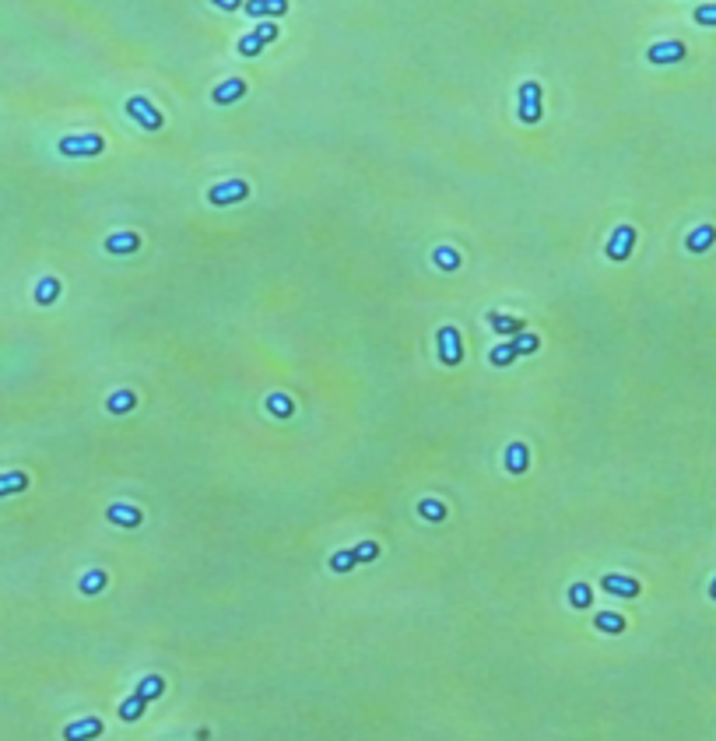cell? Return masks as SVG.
<instances>
[{"label":"cell","instance_id":"30bf717a","mask_svg":"<svg viewBox=\"0 0 716 741\" xmlns=\"http://www.w3.org/2000/svg\"><path fill=\"white\" fill-rule=\"evenodd\" d=\"M106 517H109V524H116V527H137V524L144 520V513H141L137 506H126V502H113V506L106 509Z\"/></svg>","mask_w":716,"mask_h":741},{"label":"cell","instance_id":"ffe728a7","mask_svg":"<svg viewBox=\"0 0 716 741\" xmlns=\"http://www.w3.org/2000/svg\"><path fill=\"white\" fill-rule=\"evenodd\" d=\"M25 489H29V474L25 471L0 474V495H14V492H25Z\"/></svg>","mask_w":716,"mask_h":741},{"label":"cell","instance_id":"f546056e","mask_svg":"<svg viewBox=\"0 0 716 741\" xmlns=\"http://www.w3.org/2000/svg\"><path fill=\"white\" fill-rule=\"evenodd\" d=\"M351 552H355L358 566H365V562H376V559H379V544H376V541H362V544H355Z\"/></svg>","mask_w":716,"mask_h":741},{"label":"cell","instance_id":"9a60e30c","mask_svg":"<svg viewBox=\"0 0 716 741\" xmlns=\"http://www.w3.org/2000/svg\"><path fill=\"white\" fill-rule=\"evenodd\" d=\"M716 243V229L713 225H699L695 232H688V239H685V247L692 249V253H706V249Z\"/></svg>","mask_w":716,"mask_h":741},{"label":"cell","instance_id":"836d02e7","mask_svg":"<svg viewBox=\"0 0 716 741\" xmlns=\"http://www.w3.org/2000/svg\"><path fill=\"white\" fill-rule=\"evenodd\" d=\"M695 21H699V25H716V4L695 7Z\"/></svg>","mask_w":716,"mask_h":741},{"label":"cell","instance_id":"4dcf8cb0","mask_svg":"<svg viewBox=\"0 0 716 741\" xmlns=\"http://www.w3.org/2000/svg\"><path fill=\"white\" fill-rule=\"evenodd\" d=\"M260 49H263V42H260V36H256V32H246V36L239 39V53H243L246 60L260 56Z\"/></svg>","mask_w":716,"mask_h":741},{"label":"cell","instance_id":"5bb4252c","mask_svg":"<svg viewBox=\"0 0 716 741\" xmlns=\"http://www.w3.org/2000/svg\"><path fill=\"white\" fill-rule=\"evenodd\" d=\"M137 247H141V236H137V232H116V236L106 239V253H113V257L137 253Z\"/></svg>","mask_w":716,"mask_h":741},{"label":"cell","instance_id":"7c38bea8","mask_svg":"<svg viewBox=\"0 0 716 741\" xmlns=\"http://www.w3.org/2000/svg\"><path fill=\"white\" fill-rule=\"evenodd\" d=\"M243 7L250 18H278L288 11V0H246Z\"/></svg>","mask_w":716,"mask_h":741},{"label":"cell","instance_id":"7402d4cb","mask_svg":"<svg viewBox=\"0 0 716 741\" xmlns=\"http://www.w3.org/2000/svg\"><path fill=\"white\" fill-rule=\"evenodd\" d=\"M488 327L499 330V334H520L523 320L520 317H503V313H488Z\"/></svg>","mask_w":716,"mask_h":741},{"label":"cell","instance_id":"8fae6325","mask_svg":"<svg viewBox=\"0 0 716 741\" xmlns=\"http://www.w3.org/2000/svg\"><path fill=\"white\" fill-rule=\"evenodd\" d=\"M600 587H604L607 594H615V597H639V580H632V577H615V573H607V577L600 580Z\"/></svg>","mask_w":716,"mask_h":741},{"label":"cell","instance_id":"7a4b0ae2","mask_svg":"<svg viewBox=\"0 0 716 741\" xmlns=\"http://www.w3.org/2000/svg\"><path fill=\"white\" fill-rule=\"evenodd\" d=\"M250 197V183L246 179H228V183H218L208 190V201L214 207H228V204H239Z\"/></svg>","mask_w":716,"mask_h":741},{"label":"cell","instance_id":"e575fe53","mask_svg":"<svg viewBox=\"0 0 716 741\" xmlns=\"http://www.w3.org/2000/svg\"><path fill=\"white\" fill-rule=\"evenodd\" d=\"M211 4H218L221 11H239L243 7V0H211Z\"/></svg>","mask_w":716,"mask_h":741},{"label":"cell","instance_id":"9c48e42d","mask_svg":"<svg viewBox=\"0 0 716 741\" xmlns=\"http://www.w3.org/2000/svg\"><path fill=\"white\" fill-rule=\"evenodd\" d=\"M246 95V81L243 78H228V81H221L214 91H211V99L218 102V106H232V102H239Z\"/></svg>","mask_w":716,"mask_h":741},{"label":"cell","instance_id":"3957f363","mask_svg":"<svg viewBox=\"0 0 716 741\" xmlns=\"http://www.w3.org/2000/svg\"><path fill=\"white\" fill-rule=\"evenodd\" d=\"M520 120L523 124H541V84L523 81L520 84Z\"/></svg>","mask_w":716,"mask_h":741},{"label":"cell","instance_id":"d6a6232c","mask_svg":"<svg viewBox=\"0 0 716 741\" xmlns=\"http://www.w3.org/2000/svg\"><path fill=\"white\" fill-rule=\"evenodd\" d=\"M253 32L260 36V42H263V46H267V42H274V39H278V36H281V29H278L274 21H260V25H256Z\"/></svg>","mask_w":716,"mask_h":741},{"label":"cell","instance_id":"4fadbf2b","mask_svg":"<svg viewBox=\"0 0 716 741\" xmlns=\"http://www.w3.org/2000/svg\"><path fill=\"white\" fill-rule=\"evenodd\" d=\"M530 467V450H527V443H509L505 447V471L509 474H523Z\"/></svg>","mask_w":716,"mask_h":741},{"label":"cell","instance_id":"83f0119b","mask_svg":"<svg viewBox=\"0 0 716 741\" xmlns=\"http://www.w3.org/2000/svg\"><path fill=\"white\" fill-rule=\"evenodd\" d=\"M355 566H358V559H355V552H351V548H344V552H334V555H331V570H334V573H351Z\"/></svg>","mask_w":716,"mask_h":741},{"label":"cell","instance_id":"cb8c5ba5","mask_svg":"<svg viewBox=\"0 0 716 741\" xmlns=\"http://www.w3.org/2000/svg\"><path fill=\"white\" fill-rule=\"evenodd\" d=\"M418 513L425 517V520H432V524H439V520H446V502H439V499H421L418 502Z\"/></svg>","mask_w":716,"mask_h":741},{"label":"cell","instance_id":"d4e9b609","mask_svg":"<svg viewBox=\"0 0 716 741\" xmlns=\"http://www.w3.org/2000/svg\"><path fill=\"white\" fill-rule=\"evenodd\" d=\"M513 348H516V355H534L538 348H541V337L538 334H513Z\"/></svg>","mask_w":716,"mask_h":741},{"label":"cell","instance_id":"ba28073f","mask_svg":"<svg viewBox=\"0 0 716 741\" xmlns=\"http://www.w3.org/2000/svg\"><path fill=\"white\" fill-rule=\"evenodd\" d=\"M99 735H102V720L99 717H84L78 724L64 727V738L67 741H88V738H99Z\"/></svg>","mask_w":716,"mask_h":741},{"label":"cell","instance_id":"44dd1931","mask_svg":"<svg viewBox=\"0 0 716 741\" xmlns=\"http://www.w3.org/2000/svg\"><path fill=\"white\" fill-rule=\"evenodd\" d=\"M60 299V282L56 278H42L39 285H36V302L39 306H53Z\"/></svg>","mask_w":716,"mask_h":741},{"label":"cell","instance_id":"5b68a950","mask_svg":"<svg viewBox=\"0 0 716 741\" xmlns=\"http://www.w3.org/2000/svg\"><path fill=\"white\" fill-rule=\"evenodd\" d=\"M126 113L137 120V124L144 126V130H162V124H166V116L144 99V95H133V99H126Z\"/></svg>","mask_w":716,"mask_h":741},{"label":"cell","instance_id":"ac0fdd59","mask_svg":"<svg viewBox=\"0 0 716 741\" xmlns=\"http://www.w3.org/2000/svg\"><path fill=\"white\" fill-rule=\"evenodd\" d=\"M106 583H109L106 570H91V573H84V577H81L78 590H81V594H88V597H95V594H102V590H106Z\"/></svg>","mask_w":716,"mask_h":741},{"label":"cell","instance_id":"2e32d148","mask_svg":"<svg viewBox=\"0 0 716 741\" xmlns=\"http://www.w3.org/2000/svg\"><path fill=\"white\" fill-rule=\"evenodd\" d=\"M162 692H166V678H162V675H148V678H141V685H137L133 696H141L144 702H151V700H158Z\"/></svg>","mask_w":716,"mask_h":741},{"label":"cell","instance_id":"484cf974","mask_svg":"<svg viewBox=\"0 0 716 741\" xmlns=\"http://www.w3.org/2000/svg\"><path fill=\"white\" fill-rule=\"evenodd\" d=\"M593 625H597L600 632H625V618L615 615V612H600V615L593 618Z\"/></svg>","mask_w":716,"mask_h":741},{"label":"cell","instance_id":"6da1fadb","mask_svg":"<svg viewBox=\"0 0 716 741\" xmlns=\"http://www.w3.org/2000/svg\"><path fill=\"white\" fill-rule=\"evenodd\" d=\"M56 148L67 159H95V155L106 151V141L99 134H67V137H60Z\"/></svg>","mask_w":716,"mask_h":741},{"label":"cell","instance_id":"4316f807","mask_svg":"<svg viewBox=\"0 0 716 741\" xmlns=\"http://www.w3.org/2000/svg\"><path fill=\"white\" fill-rule=\"evenodd\" d=\"M267 412L278 414V418H292L295 401L292 397H285V394H274V397H267Z\"/></svg>","mask_w":716,"mask_h":741},{"label":"cell","instance_id":"1f68e13d","mask_svg":"<svg viewBox=\"0 0 716 741\" xmlns=\"http://www.w3.org/2000/svg\"><path fill=\"white\" fill-rule=\"evenodd\" d=\"M144 706H148V702L141 700V696H130V700L120 706V717H123V720H137V717L144 713Z\"/></svg>","mask_w":716,"mask_h":741},{"label":"cell","instance_id":"8992f818","mask_svg":"<svg viewBox=\"0 0 716 741\" xmlns=\"http://www.w3.org/2000/svg\"><path fill=\"white\" fill-rule=\"evenodd\" d=\"M632 247H635V229L632 225H618L615 232H611V239H607V257L611 260H629L632 257Z\"/></svg>","mask_w":716,"mask_h":741},{"label":"cell","instance_id":"52a82bcc","mask_svg":"<svg viewBox=\"0 0 716 741\" xmlns=\"http://www.w3.org/2000/svg\"><path fill=\"white\" fill-rule=\"evenodd\" d=\"M646 60L650 64H677V60H685V42H657V46H650V53H646Z\"/></svg>","mask_w":716,"mask_h":741},{"label":"cell","instance_id":"e0dca14e","mask_svg":"<svg viewBox=\"0 0 716 741\" xmlns=\"http://www.w3.org/2000/svg\"><path fill=\"white\" fill-rule=\"evenodd\" d=\"M106 408H109V414H126L137 408V394L133 390H116L109 401H106Z\"/></svg>","mask_w":716,"mask_h":741},{"label":"cell","instance_id":"d590c367","mask_svg":"<svg viewBox=\"0 0 716 741\" xmlns=\"http://www.w3.org/2000/svg\"><path fill=\"white\" fill-rule=\"evenodd\" d=\"M710 597L716 601V577H713V583H710Z\"/></svg>","mask_w":716,"mask_h":741},{"label":"cell","instance_id":"277c9868","mask_svg":"<svg viewBox=\"0 0 716 741\" xmlns=\"http://www.w3.org/2000/svg\"><path fill=\"white\" fill-rule=\"evenodd\" d=\"M435 341H439V362H443V366H450V369H453V366H460V362H463L460 330H457V327H443Z\"/></svg>","mask_w":716,"mask_h":741},{"label":"cell","instance_id":"d6986e66","mask_svg":"<svg viewBox=\"0 0 716 741\" xmlns=\"http://www.w3.org/2000/svg\"><path fill=\"white\" fill-rule=\"evenodd\" d=\"M520 355H516V348H513V341H499L492 352H488V362L492 366H499V369H505V366H513Z\"/></svg>","mask_w":716,"mask_h":741},{"label":"cell","instance_id":"603a6c76","mask_svg":"<svg viewBox=\"0 0 716 741\" xmlns=\"http://www.w3.org/2000/svg\"><path fill=\"white\" fill-rule=\"evenodd\" d=\"M432 260H435V267H443V271H457L460 267V253L453 247H435L432 249Z\"/></svg>","mask_w":716,"mask_h":741},{"label":"cell","instance_id":"f1b7e54d","mask_svg":"<svg viewBox=\"0 0 716 741\" xmlns=\"http://www.w3.org/2000/svg\"><path fill=\"white\" fill-rule=\"evenodd\" d=\"M590 601H593V594H590L587 583H573L569 587V605L573 608H590Z\"/></svg>","mask_w":716,"mask_h":741}]
</instances>
